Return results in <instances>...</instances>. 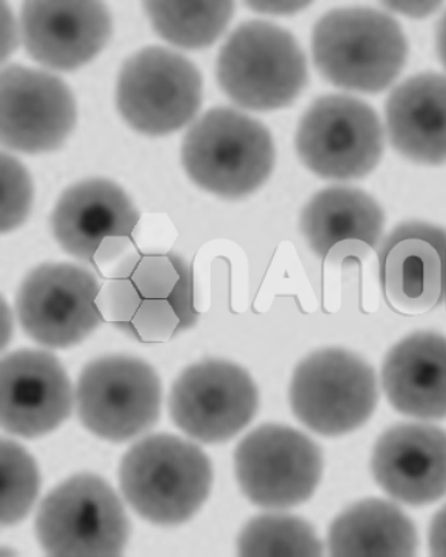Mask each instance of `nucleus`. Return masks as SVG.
<instances>
[{
    "instance_id": "1",
    "label": "nucleus",
    "mask_w": 446,
    "mask_h": 557,
    "mask_svg": "<svg viewBox=\"0 0 446 557\" xmlns=\"http://www.w3.org/2000/svg\"><path fill=\"white\" fill-rule=\"evenodd\" d=\"M103 319L147 344L173 339L196 325L195 284L174 252L125 258L99 296Z\"/></svg>"
},
{
    "instance_id": "2",
    "label": "nucleus",
    "mask_w": 446,
    "mask_h": 557,
    "mask_svg": "<svg viewBox=\"0 0 446 557\" xmlns=\"http://www.w3.org/2000/svg\"><path fill=\"white\" fill-rule=\"evenodd\" d=\"M119 481L126 503L156 525L188 522L210 496L213 470L206 453L168 433L146 436L125 453Z\"/></svg>"
},
{
    "instance_id": "3",
    "label": "nucleus",
    "mask_w": 446,
    "mask_h": 557,
    "mask_svg": "<svg viewBox=\"0 0 446 557\" xmlns=\"http://www.w3.org/2000/svg\"><path fill=\"white\" fill-rule=\"evenodd\" d=\"M312 59L332 85L349 91L377 94L399 76L408 42L388 13L348 7L325 13L312 29Z\"/></svg>"
},
{
    "instance_id": "4",
    "label": "nucleus",
    "mask_w": 446,
    "mask_h": 557,
    "mask_svg": "<svg viewBox=\"0 0 446 557\" xmlns=\"http://www.w3.org/2000/svg\"><path fill=\"white\" fill-rule=\"evenodd\" d=\"M182 161L199 188L221 198L240 199L271 176L276 150L262 123L234 109L215 108L190 126Z\"/></svg>"
},
{
    "instance_id": "5",
    "label": "nucleus",
    "mask_w": 446,
    "mask_h": 557,
    "mask_svg": "<svg viewBox=\"0 0 446 557\" xmlns=\"http://www.w3.org/2000/svg\"><path fill=\"white\" fill-rule=\"evenodd\" d=\"M215 76L237 107L272 111L292 106L307 87L308 61L292 33L255 20L230 35L220 51Z\"/></svg>"
},
{
    "instance_id": "6",
    "label": "nucleus",
    "mask_w": 446,
    "mask_h": 557,
    "mask_svg": "<svg viewBox=\"0 0 446 557\" xmlns=\"http://www.w3.org/2000/svg\"><path fill=\"white\" fill-rule=\"evenodd\" d=\"M36 537L54 557L121 556L131 522L106 480L78 473L45 496L35 518Z\"/></svg>"
},
{
    "instance_id": "7",
    "label": "nucleus",
    "mask_w": 446,
    "mask_h": 557,
    "mask_svg": "<svg viewBox=\"0 0 446 557\" xmlns=\"http://www.w3.org/2000/svg\"><path fill=\"white\" fill-rule=\"evenodd\" d=\"M377 400L374 369L342 348L309 355L295 369L289 385L296 419L322 436H342L366 425Z\"/></svg>"
},
{
    "instance_id": "8",
    "label": "nucleus",
    "mask_w": 446,
    "mask_h": 557,
    "mask_svg": "<svg viewBox=\"0 0 446 557\" xmlns=\"http://www.w3.org/2000/svg\"><path fill=\"white\" fill-rule=\"evenodd\" d=\"M202 99V74L189 59L166 48L138 51L126 59L119 74V113L146 136L182 129L196 117Z\"/></svg>"
},
{
    "instance_id": "9",
    "label": "nucleus",
    "mask_w": 446,
    "mask_h": 557,
    "mask_svg": "<svg viewBox=\"0 0 446 557\" xmlns=\"http://www.w3.org/2000/svg\"><path fill=\"white\" fill-rule=\"evenodd\" d=\"M78 418L89 433L123 443L151 430L162 406V384L144 360L125 355L88 362L76 388Z\"/></svg>"
},
{
    "instance_id": "10",
    "label": "nucleus",
    "mask_w": 446,
    "mask_h": 557,
    "mask_svg": "<svg viewBox=\"0 0 446 557\" xmlns=\"http://www.w3.org/2000/svg\"><path fill=\"white\" fill-rule=\"evenodd\" d=\"M295 143L303 165L323 180H361L382 160L384 131L369 103L326 95L301 117Z\"/></svg>"
},
{
    "instance_id": "11",
    "label": "nucleus",
    "mask_w": 446,
    "mask_h": 557,
    "mask_svg": "<svg viewBox=\"0 0 446 557\" xmlns=\"http://www.w3.org/2000/svg\"><path fill=\"white\" fill-rule=\"evenodd\" d=\"M234 462L243 494L265 509L308 502L324 468L322 450L309 436L278 423H265L245 436Z\"/></svg>"
},
{
    "instance_id": "12",
    "label": "nucleus",
    "mask_w": 446,
    "mask_h": 557,
    "mask_svg": "<svg viewBox=\"0 0 446 557\" xmlns=\"http://www.w3.org/2000/svg\"><path fill=\"white\" fill-rule=\"evenodd\" d=\"M100 293L95 274L79 265L37 267L22 282L16 297L22 330L45 347L76 346L103 321Z\"/></svg>"
},
{
    "instance_id": "13",
    "label": "nucleus",
    "mask_w": 446,
    "mask_h": 557,
    "mask_svg": "<svg viewBox=\"0 0 446 557\" xmlns=\"http://www.w3.org/2000/svg\"><path fill=\"white\" fill-rule=\"evenodd\" d=\"M258 407V388L248 371L225 360L185 369L169 398L175 425L203 444L233 440L256 418Z\"/></svg>"
},
{
    "instance_id": "14",
    "label": "nucleus",
    "mask_w": 446,
    "mask_h": 557,
    "mask_svg": "<svg viewBox=\"0 0 446 557\" xmlns=\"http://www.w3.org/2000/svg\"><path fill=\"white\" fill-rule=\"evenodd\" d=\"M77 123V103L54 74L13 64L0 74V138L24 153L57 150Z\"/></svg>"
},
{
    "instance_id": "15",
    "label": "nucleus",
    "mask_w": 446,
    "mask_h": 557,
    "mask_svg": "<svg viewBox=\"0 0 446 557\" xmlns=\"http://www.w3.org/2000/svg\"><path fill=\"white\" fill-rule=\"evenodd\" d=\"M139 212L113 182L88 180L66 189L51 214L55 239L70 256L98 267L133 242Z\"/></svg>"
},
{
    "instance_id": "16",
    "label": "nucleus",
    "mask_w": 446,
    "mask_h": 557,
    "mask_svg": "<svg viewBox=\"0 0 446 557\" xmlns=\"http://www.w3.org/2000/svg\"><path fill=\"white\" fill-rule=\"evenodd\" d=\"M71 379L57 356L42 350L14 351L0 362V421L4 432L36 440L70 418Z\"/></svg>"
},
{
    "instance_id": "17",
    "label": "nucleus",
    "mask_w": 446,
    "mask_h": 557,
    "mask_svg": "<svg viewBox=\"0 0 446 557\" xmlns=\"http://www.w3.org/2000/svg\"><path fill=\"white\" fill-rule=\"evenodd\" d=\"M21 39L35 62L74 71L91 62L113 34V18L98 0H28L22 5Z\"/></svg>"
},
{
    "instance_id": "18",
    "label": "nucleus",
    "mask_w": 446,
    "mask_h": 557,
    "mask_svg": "<svg viewBox=\"0 0 446 557\" xmlns=\"http://www.w3.org/2000/svg\"><path fill=\"white\" fill-rule=\"evenodd\" d=\"M386 302L399 313H428L446 302V230L426 222L394 228L377 252Z\"/></svg>"
},
{
    "instance_id": "19",
    "label": "nucleus",
    "mask_w": 446,
    "mask_h": 557,
    "mask_svg": "<svg viewBox=\"0 0 446 557\" xmlns=\"http://www.w3.org/2000/svg\"><path fill=\"white\" fill-rule=\"evenodd\" d=\"M371 472L386 494L410 507L446 495V432L430 423H398L379 437Z\"/></svg>"
},
{
    "instance_id": "20",
    "label": "nucleus",
    "mask_w": 446,
    "mask_h": 557,
    "mask_svg": "<svg viewBox=\"0 0 446 557\" xmlns=\"http://www.w3.org/2000/svg\"><path fill=\"white\" fill-rule=\"evenodd\" d=\"M384 212L368 193L351 187L323 189L305 206L300 227L319 258L331 262L363 259L376 248Z\"/></svg>"
},
{
    "instance_id": "21",
    "label": "nucleus",
    "mask_w": 446,
    "mask_h": 557,
    "mask_svg": "<svg viewBox=\"0 0 446 557\" xmlns=\"http://www.w3.org/2000/svg\"><path fill=\"white\" fill-rule=\"evenodd\" d=\"M382 384L394 410L408 418H446V337L416 332L385 356Z\"/></svg>"
},
{
    "instance_id": "22",
    "label": "nucleus",
    "mask_w": 446,
    "mask_h": 557,
    "mask_svg": "<svg viewBox=\"0 0 446 557\" xmlns=\"http://www.w3.org/2000/svg\"><path fill=\"white\" fill-rule=\"evenodd\" d=\"M386 131L404 158L437 166L446 162V77L428 72L401 82L385 106Z\"/></svg>"
},
{
    "instance_id": "23",
    "label": "nucleus",
    "mask_w": 446,
    "mask_h": 557,
    "mask_svg": "<svg viewBox=\"0 0 446 557\" xmlns=\"http://www.w3.org/2000/svg\"><path fill=\"white\" fill-rule=\"evenodd\" d=\"M419 549L418 530L396 504L367 499L334 519L329 552L338 557H407Z\"/></svg>"
},
{
    "instance_id": "24",
    "label": "nucleus",
    "mask_w": 446,
    "mask_h": 557,
    "mask_svg": "<svg viewBox=\"0 0 446 557\" xmlns=\"http://www.w3.org/2000/svg\"><path fill=\"white\" fill-rule=\"evenodd\" d=\"M144 7L163 40L188 50L211 47L235 12L230 0H148Z\"/></svg>"
},
{
    "instance_id": "25",
    "label": "nucleus",
    "mask_w": 446,
    "mask_h": 557,
    "mask_svg": "<svg viewBox=\"0 0 446 557\" xmlns=\"http://www.w3.org/2000/svg\"><path fill=\"white\" fill-rule=\"evenodd\" d=\"M237 553L247 557H315L323 555V544L310 523L277 512L251 519L237 539Z\"/></svg>"
},
{
    "instance_id": "26",
    "label": "nucleus",
    "mask_w": 446,
    "mask_h": 557,
    "mask_svg": "<svg viewBox=\"0 0 446 557\" xmlns=\"http://www.w3.org/2000/svg\"><path fill=\"white\" fill-rule=\"evenodd\" d=\"M41 478L32 455L13 441L0 442V522L21 523L39 496Z\"/></svg>"
},
{
    "instance_id": "27",
    "label": "nucleus",
    "mask_w": 446,
    "mask_h": 557,
    "mask_svg": "<svg viewBox=\"0 0 446 557\" xmlns=\"http://www.w3.org/2000/svg\"><path fill=\"white\" fill-rule=\"evenodd\" d=\"M2 174V233H10L27 220L34 202L32 176L13 156L2 153L0 158Z\"/></svg>"
},
{
    "instance_id": "28",
    "label": "nucleus",
    "mask_w": 446,
    "mask_h": 557,
    "mask_svg": "<svg viewBox=\"0 0 446 557\" xmlns=\"http://www.w3.org/2000/svg\"><path fill=\"white\" fill-rule=\"evenodd\" d=\"M430 554L446 557V505L438 510L429 529Z\"/></svg>"
},
{
    "instance_id": "29",
    "label": "nucleus",
    "mask_w": 446,
    "mask_h": 557,
    "mask_svg": "<svg viewBox=\"0 0 446 557\" xmlns=\"http://www.w3.org/2000/svg\"><path fill=\"white\" fill-rule=\"evenodd\" d=\"M385 7L394 12L405 14L413 18H423L430 16L436 10L441 9L442 2H384Z\"/></svg>"
},
{
    "instance_id": "30",
    "label": "nucleus",
    "mask_w": 446,
    "mask_h": 557,
    "mask_svg": "<svg viewBox=\"0 0 446 557\" xmlns=\"http://www.w3.org/2000/svg\"><path fill=\"white\" fill-rule=\"evenodd\" d=\"M251 10L270 14H293L308 7L310 2H247Z\"/></svg>"
},
{
    "instance_id": "31",
    "label": "nucleus",
    "mask_w": 446,
    "mask_h": 557,
    "mask_svg": "<svg viewBox=\"0 0 446 557\" xmlns=\"http://www.w3.org/2000/svg\"><path fill=\"white\" fill-rule=\"evenodd\" d=\"M2 24H3V29H7V27H9V41H7L3 46V50H2V55H3V61L4 59L7 58V55L10 57V54L12 53V51L14 49H16L17 47V44H18V27L16 25V21H14L13 16H12V12L9 10H7V7H5V3H2ZM7 33H3V35H5ZM3 37V41L5 40V37Z\"/></svg>"
},
{
    "instance_id": "32",
    "label": "nucleus",
    "mask_w": 446,
    "mask_h": 557,
    "mask_svg": "<svg viewBox=\"0 0 446 557\" xmlns=\"http://www.w3.org/2000/svg\"><path fill=\"white\" fill-rule=\"evenodd\" d=\"M436 48L438 58L446 70V12L441 21H438L436 28Z\"/></svg>"
}]
</instances>
